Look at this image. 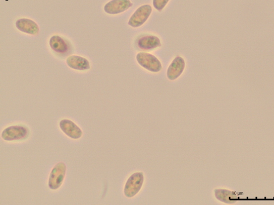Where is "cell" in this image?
I'll use <instances>...</instances> for the list:
<instances>
[{
  "instance_id": "obj_10",
  "label": "cell",
  "mask_w": 274,
  "mask_h": 205,
  "mask_svg": "<svg viewBox=\"0 0 274 205\" xmlns=\"http://www.w3.org/2000/svg\"><path fill=\"white\" fill-rule=\"evenodd\" d=\"M138 46L143 50L149 51L161 46V41L157 36L146 35L140 38L137 42Z\"/></svg>"
},
{
  "instance_id": "obj_5",
  "label": "cell",
  "mask_w": 274,
  "mask_h": 205,
  "mask_svg": "<svg viewBox=\"0 0 274 205\" xmlns=\"http://www.w3.org/2000/svg\"><path fill=\"white\" fill-rule=\"evenodd\" d=\"M152 12L151 6L145 5L139 8L131 17L129 25L132 28L141 27L148 20Z\"/></svg>"
},
{
  "instance_id": "obj_13",
  "label": "cell",
  "mask_w": 274,
  "mask_h": 205,
  "mask_svg": "<svg viewBox=\"0 0 274 205\" xmlns=\"http://www.w3.org/2000/svg\"><path fill=\"white\" fill-rule=\"evenodd\" d=\"M49 45L54 51L59 53H65L68 50L67 42L59 36H53L49 40Z\"/></svg>"
},
{
  "instance_id": "obj_1",
  "label": "cell",
  "mask_w": 274,
  "mask_h": 205,
  "mask_svg": "<svg viewBox=\"0 0 274 205\" xmlns=\"http://www.w3.org/2000/svg\"><path fill=\"white\" fill-rule=\"evenodd\" d=\"M67 166L63 162L57 163L51 171L48 180V187L50 189H59L65 180Z\"/></svg>"
},
{
  "instance_id": "obj_6",
  "label": "cell",
  "mask_w": 274,
  "mask_h": 205,
  "mask_svg": "<svg viewBox=\"0 0 274 205\" xmlns=\"http://www.w3.org/2000/svg\"><path fill=\"white\" fill-rule=\"evenodd\" d=\"M130 0H112L104 6L106 13L110 15H117L129 9L132 6Z\"/></svg>"
},
{
  "instance_id": "obj_4",
  "label": "cell",
  "mask_w": 274,
  "mask_h": 205,
  "mask_svg": "<svg viewBox=\"0 0 274 205\" xmlns=\"http://www.w3.org/2000/svg\"><path fill=\"white\" fill-rule=\"evenodd\" d=\"M144 183V175L142 172L132 174L125 184L124 194L127 197H132L137 194L141 189Z\"/></svg>"
},
{
  "instance_id": "obj_9",
  "label": "cell",
  "mask_w": 274,
  "mask_h": 205,
  "mask_svg": "<svg viewBox=\"0 0 274 205\" xmlns=\"http://www.w3.org/2000/svg\"><path fill=\"white\" fill-rule=\"evenodd\" d=\"M16 26L21 32L32 35L39 33V28L37 24L29 19L23 18L18 20L16 23Z\"/></svg>"
},
{
  "instance_id": "obj_14",
  "label": "cell",
  "mask_w": 274,
  "mask_h": 205,
  "mask_svg": "<svg viewBox=\"0 0 274 205\" xmlns=\"http://www.w3.org/2000/svg\"><path fill=\"white\" fill-rule=\"evenodd\" d=\"M169 1L170 0H153V6L156 10L161 12Z\"/></svg>"
},
{
  "instance_id": "obj_12",
  "label": "cell",
  "mask_w": 274,
  "mask_h": 205,
  "mask_svg": "<svg viewBox=\"0 0 274 205\" xmlns=\"http://www.w3.org/2000/svg\"><path fill=\"white\" fill-rule=\"evenodd\" d=\"M215 196L220 201L226 203L232 204L237 202L238 196L234 192L224 189L214 190Z\"/></svg>"
},
{
  "instance_id": "obj_11",
  "label": "cell",
  "mask_w": 274,
  "mask_h": 205,
  "mask_svg": "<svg viewBox=\"0 0 274 205\" xmlns=\"http://www.w3.org/2000/svg\"><path fill=\"white\" fill-rule=\"evenodd\" d=\"M67 63L70 67L76 70L84 71L90 68L89 61L86 58L80 57V56H71L67 58Z\"/></svg>"
},
{
  "instance_id": "obj_7",
  "label": "cell",
  "mask_w": 274,
  "mask_h": 205,
  "mask_svg": "<svg viewBox=\"0 0 274 205\" xmlns=\"http://www.w3.org/2000/svg\"><path fill=\"white\" fill-rule=\"evenodd\" d=\"M60 127L62 132L71 139L77 140L82 136V130L73 121L63 120L60 123Z\"/></svg>"
},
{
  "instance_id": "obj_3",
  "label": "cell",
  "mask_w": 274,
  "mask_h": 205,
  "mask_svg": "<svg viewBox=\"0 0 274 205\" xmlns=\"http://www.w3.org/2000/svg\"><path fill=\"white\" fill-rule=\"evenodd\" d=\"M29 135L28 128L22 126H12L3 130L2 137L7 141H20L26 139Z\"/></svg>"
},
{
  "instance_id": "obj_2",
  "label": "cell",
  "mask_w": 274,
  "mask_h": 205,
  "mask_svg": "<svg viewBox=\"0 0 274 205\" xmlns=\"http://www.w3.org/2000/svg\"><path fill=\"white\" fill-rule=\"evenodd\" d=\"M138 63L142 67L152 72H158L162 69V64L154 55L148 53L141 52L137 55Z\"/></svg>"
},
{
  "instance_id": "obj_8",
  "label": "cell",
  "mask_w": 274,
  "mask_h": 205,
  "mask_svg": "<svg viewBox=\"0 0 274 205\" xmlns=\"http://www.w3.org/2000/svg\"><path fill=\"white\" fill-rule=\"evenodd\" d=\"M186 63L181 57H177L172 62L167 72V76L170 80H174L179 77L183 72Z\"/></svg>"
}]
</instances>
